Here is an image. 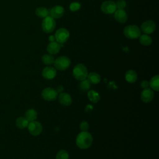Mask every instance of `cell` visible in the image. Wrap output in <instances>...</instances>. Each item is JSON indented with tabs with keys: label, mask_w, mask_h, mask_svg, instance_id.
<instances>
[{
	"label": "cell",
	"mask_w": 159,
	"mask_h": 159,
	"mask_svg": "<svg viewBox=\"0 0 159 159\" xmlns=\"http://www.w3.org/2000/svg\"><path fill=\"white\" fill-rule=\"evenodd\" d=\"M93 142V137L91 134L87 131H82L76 137V145L81 149H86L89 148Z\"/></svg>",
	"instance_id": "1"
},
{
	"label": "cell",
	"mask_w": 159,
	"mask_h": 159,
	"mask_svg": "<svg viewBox=\"0 0 159 159\" xmlns=\"http://www.w3.org/2000/svg\"><path fill=\"white\" fill-rule=\"evenodd\" d=\"M55 90H56V91L57 92L58 94H60V93H63V90H64V88H63V86L60 85V86H58L57 88V89H56Z\"/></svg>",
	"instance_id": "32"
},
{
	"label": "cell",
	"mask_w": 159,
	"mask_h": 159,
	"mask_svg": "<svg viewBox=\"0 0 159 159\" xmlns=\"http://www.w3.org/2000/svg\"><path fill=\"white\" fill-rule=\"evenodd\" d=\"M125 78L129 83H135L137 79V74L133 70H129L126 71L125 74Z\"/></svg>",
	"instance_id": "17"
},
{
	"label": "cell",
	"mask_w": 159,
	"mask_h": 159,
	"mask_svg": "<svg viewBox=\"0 0 159 159\" xmlns=\"http://www.w3.org/2000/svg\"><path fill=\"white\" fill-rule=\"evenodd\" d=\"M42 75L45 79L50 80L53 79L56 76L57 71L53 67L47 66L43 69Z\"/></svg>",
	"instance_id": "11"
},
{
	"label": "cell",
	"mask_w": 159,
	"mask_h": 159,
	"mask_svg": "<svg viewBox=\"0 0 159 159\" xmlns=\"http://www.w3.org/2000/svg\"><path fill=\"white\" fill-rule=\"evenodd\" d=\"M114 18L117 22L124 23L127 21L128 16L124 9H117L114 12Z\"/></svg>",
	"instance_id": "15"
},
{
	"label": "cell",
	"mask_w": 159,
	"mask_h": 159,
	"mask_svg": "<svg viewBox=\"0 0 159 159\" xmlns=\"http://www.w3.org/2000/svg\"><path fill=\"white\" fill-rule=\"evenodd\" d=\"M57 98H58L59 102L65 106H68L72 103V99L71 96L66 93H60Z\"/></svg>",
	"instance_id": "13"
},
{
	"label": "cell",
	"mask_w": 159,
	"mask_h": 159,
	"mask_svg": "<svg viewBox=\"0 0 159 159\" xmlns=\"http://www.w3.org/2000/svg\"><path fill=\"white\" fill-rule=\"evenodd\" d=\"M42 60L44 64L49 65L54 63L55 58L51 54H45L42 56Z\"/></svg>",
	"instance_id": "25"
},
{
	"label": "cell",
	"mask_w": 159,
	"mask_h": 159,
	"mask_svg": "<svg viewBox=\"0 0 159 159\" xmlns=\"http://www.w3.org/2000/svg\"><path fill=\"white\" fill-rule=\"evenodd\" d=\"M53 63L56 69L60 71H63L70 66L71 61L68 57L65 56H61L55 60Z\"/></svg>",
	"instance_id": "4"
},
{
	"label": "cell",
	"mask_w": 159,
	"mask_h": 159,
	"mask_svg": "<svg viewBox=\"0 0 159 159\" xmlns=\"http://www.w3.org/2000/svg\"><path fill=\"white\" fill-rule=\"evenodd\" d=\"M35 14L41 18H45L50 14V11L48 9L43 7H40L36 9Z\"/></svg>",
	"instance_id": "21"
},
{
	"label": "cell",
	"mask_w": 159,
	"mask_h": 159,
	"mask_svg": "<svg viewBox=\"0 0 159 159\" xmlns=\"http://www.w3.org/2000/svg\"><path fill=\"white\" fill-rule=\"evenodd\" d=\"M56 159H69V154L66 150H61L57 153Z\"/></svg>",
	"instance_id": "27"
},
{
	"label": "cell",
	"mask_w": 159,
	"mask_h": 159,
	"mask_svg": "<svg viewBox=\"0 0 159 159\" xmlns=\"http://www.w3.org/2000/svg\"><path fill=\"white\" fill-rule=\"evenodd\" d=\"M156 29L155 23L152 20H147L141 25V30L145 34H150L153 33Z\"/></svg>",
	"instance_id": "10"
},
{
	"label": "cell",
	"mask_w": 159,
	"mask_h": 159,
	"mask_svg": "<svg viewBox=\"0 0 159 159\" xmlns=\"http://www.w3.org/2000/svg\"><path fill=\"white\" fill-rule=\"evenodd\" d=\"M149 85L151 89L158 91L159 90V76L155 75L152 77L149 82Z\"/></svg>",
	"instance_id": "22"
},
{
	"label": "cell",
	"mask_w": 159,
	"mask_h": 159,
	"mask_svg": "<svg viewBox=\"0 0 159 159\" xmlns=\"http://www.w3.org/2000/svg\"><path fill=\"white\" fill-rule=\"evenodd\" d=\"M140 30L135 25H129L126 26L124 29V35L130 39H137L140 36Z\"/></svg>",
	"instance_id": "3"
},
{
	"label": "cell",
	"mask_w": 159,
	"mask_h": 159,
	"mask_svg": "<svg viewBox=\"0 0 159 159\" xmlns=\"http://www.w3.org/2000/svg\"><path fill=\"white\" fill-rule=\"evenodd\" d=\"M91 88V83L88 80H83L80 83V88L83 91H87Z\"/></svg>",
	"instance_id": "26"
},
{
	"label": "cell",
	"mask_w": 159,
	"mask_h": 159,
	"mask_svg": "<svg viewBox=\"0 0 159 159\" xmlns=\"http://www.w3.org/2000/svg\"><path fill=\"white\" fill-rule=\"evenodd\" d=\"M89 124L86 121H82L80 124V129L82 131H86L89 129Z\"/></svg>",
	"instance_id": "30"
},
{
	"label": "cell",
	"mask_w": 159,
	"mask_h": 159,
	"mask_svg": "<svg viewBox=\"0 0 159 159\" xmlns=\"http://www.w3.org/2000/svg\"><path fill=\"white\" fill-rule=\"evenodd\" d=\"M25 117L27 119L29 122L35 120L37 117V113L36 111L34 109H28L25 113Z\"/></svg>",
	"instance_id": "20"
},
{
	"label": "cell",
	"mask_w": 159,
	"mask_h": 159,
	"mask_svg": "<svg viewBox=\"0 0 159 159\" xmlns=\"http://www.w3.org/2000/svg\"><path fill=\"white\" fill-rule=\"evenodd\" d=\"M140 43L145 46H148L152 43V38L147 34H143L140 36L139 39Z\"/></svg>",
	"instance_id": "23"
},
{
	"label": "cell",
	"mask_w": 159,
	"mask_h": 159,
	"mask_svg": "<svg viewBox=\"0 0 159 159\" xmlns=\"http://www.w3.org/2000/svg\"><path fill=\"white\" fill-rule=\"evenodd\" d=\"M27 128L29 133L34 136L39 135L42 131V124L39 122L35 120L29 122Z\"/></svg>",
	"instance_id": "8"
},
{
	"label": "cell",
	"mask_w": 159,
	"mask_h": 159,
	"mask_svg": "<svg viewBox=\"0 0 159 159\" xmlns=\"http://www.w3.org/2000/svg\"><path fill=\"white\" fill-rule=\"evenodd\" d=\"M65 12L64 8L61 6H55L53 7L50 11V14L53 19H58L61 17Z\"/></svg>",
	"instance_id": "14"
},
{
	"label": "cell",
	"mask_w": 159,
	"mask_h": 159,
	"mask_svg": "<svg viewBox=\"0 0 159 159\" xmlns=\"http://www.w3.org/2000/svg\"><path fill=\"white\" fill-rule=\"evenodd\" d=\"M61 46V44H60L58 42H56L55 41L51 42L48 43L47 48V50L51 55L57 54L60 51Z\"/></svg>",
	"instance_id": "16"
},
{
	"label": "cell",
	"mask_w": 159,
	"mask_h": 159,
	"mask_svg": "<svg viewBox=\"0 0 159 159\" xmlns=\"http://www.w3.org/2000/svg\"><path fill=\"white\" fill-rule=\"evenodd\" d=\"M81 7V4L78 2H71L70 5V9L71 11H76L79 10Z\"/></svg>",
	"instance_id": "28"
},
{
	"label": "cell",
	"mask_w": 159,
	"mask_h": 159,
	"mask_svg": "<svg viewBox=\"0 0 159 159\" xmlns=\"http://www.w3.org/2000/svg\"><path fill=\"white\" fill-rule=\"evenodd\" d=\"M88 99L93 102H97L100 99L99 94L94 90L88 91Z\"/></svg>",
	"instance_id": "24"
},
{
	"label": "cell",
	"mask_w": 159,
	"mask_h": 159,
	"mask_svg": "<svg viewBox=\"0 0 159 159\" xmlns=\"http://www.w3.org/2000/svg\"><path fill=\"white\" fill-rule=\"evenodd\" d=\"M42 96L43 99L48 101H52L57 99L58 93L55 89L48 87L43 89L42 91Z\"/></svg>",
	"instance_id": "7"
},
{
	"label": "cell",
	"mask_w": 159,
	"mask_h": 159,
	"mask_svg": "<svg viewBox=\"0 0 159 159\" xmlns=\"http://www.w3.org/2000/svg\"><path fill=\"white\" fill-rule=\"evenodd\" d=\"M70 37V33L66 29L60 28L58 29L55 34V39L57 42L63 43L66 42Z\"/></svg>",
	"instance_id": "6"
},
{
	"label": "cell",
	"mask_w": 159,
	"mask_h": 159,
	"mask_svg": "<svg viewBox=\"0 0 159 159\" xmlns=\"http://www.w3.org/2000/svg\"><path fill=\"white\" fill-rule=\"evenodd\" d=\"M93 106L90 105V104H88V105L86 106V107L85 108V111L87 112H91L93 110Z\"/></svg>",
	"instance_id": "33"
},
{
	"label": "cell",
	"mask_w": 159,
	"mask_h": 159,
	"mask_svg": "<svg viewBox=\"0 0 159 159\" xmlns=\"http://www.w3.org/2000/svg\"><path fill=\"white\" fill-rule=\"evenodd\" d=\"M86 78L90 83L94 84L99 83L101 81V77L99 75L94 72H91L88 74V76Z\"/></svg>",
	"instance_id": "18"
},
{
	"label": "cell",
	"mask_w": 159,
	"mask_h": 159,
	"mask_svg": "<svg viewBox=\"0 0 159 159\" xmlns=\"http://www.w3.org/2000/svg\"><path fill=\"white\" fill-rule=\"evenodd\" d=\"M88 70L84 65L83 64L76 65L73 70V75L75 79L82 81L86 78L88 76Z\"/></svg>",
	"instance_id": "2"
},
{
	"label": "cell",
	"mask_w": 159,
	"mask_h": 159,
	"mask_svg": "<svg viewBox=\"0 0 159 159\" xmlns=\"http://www.w3.org/2000/svg\"><path fill=\"white\" fill-rule=\"evenodd\" d=\"M56 26V22L54 19L50 16H47L43 19L42 22V27L45 33L52 32Z\"/></svg>",
	"instance_id": "5"
},
{
	"label": "cell",
	"mask_w": 159,
	"mask_h": 159,
	"mask_svg": "<svg viewBox=\"0 0 159 159\" xmlns=\"http://www.w3.org/2000/svg\"><path fill=\"white\" fill-rule=\"evenodd\" d=\"M154 97V93L152 89L150 88H145L143 89V91L141 92L140 94V98L142 101L144 102H149L152 101V100L153 99Z\"/></svg>",
	"instance_id": "12"
},
{
	"label": "cell",
	"mask_w": 159,
	"mask_h": 159,
	"mask_svg": "<svg viewBox=\"0 0 159 159\" xmlns=\"http://www.w3.org/2000/svg\"><path fill=\"white\" fill-rule=\"evenodd\" d=\"M101 11L107 14H111L114 13L116 11V3L112 1H106L102 2L101 7Z\"/></svg>",
	"instance_id": "9"
},
{
	"label": "cell",
	"mask_w": 159,
	"mask_h": 159,
	"mask_svg": "<svg viewBox=\"0 0 159 159\" xmlns=\"http://www.w3.org/2000/svg\"><path fill=\"white\" fill-rule=\"evenodd\" d=\"M29 122L25 117H19L16 119V125L19 129H25L27 127Z\"/></svg>",
	"instance_id": "19"
},
{
	"label": "cell",
	"mask_w": 159,
	"mask_h": 159,
	"mask_svg": "<svg viewBox=\"0 0 159 159\" xmlns=\"http://www.w3.org/2000/svg\"><path fill=\"white\" fill-rule=\"evenodd\" d=\"M140 86L143 89H145V88H147L148 86H149V83L148 81H146V80H143L140 83Z\"/></svg>",
	"instance_id": "31"
},
{
	"label": "cell",
	"mask_w": 159,
	"mask_h": 159,
	"mask_svg": "<svg viewBox=\"0 0 159 159\" xmlns=\"http://www.w3.org/2000/svg\"><path fill=\"white\" fill-rule=\"evenodd\" d=\"M49 40L51 41V42H54V40H55V36L53 35H51L49 37Z\"/></svg>",
	"instance_id": "34"
},
{
	"label": "cell",
	"mask_w": 159,
	"mask_h": 159,
	"mask_svg": "<svg viewBox=\"0 0 159 159\" xmlns=\"http://www.w3.org/2000/svg\"><path fill=\"white\" fill-rule=\"evenodd\" d=\"M116 3V8L117 9H124L126 6V2L124 0H118Z\"/></svg>",
	"instance_id": "29"
}]
</instances>
